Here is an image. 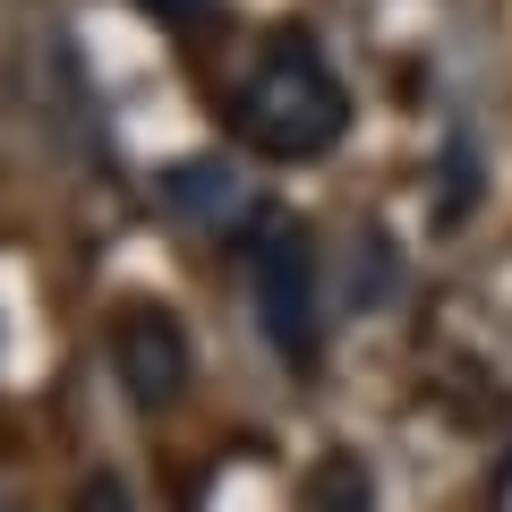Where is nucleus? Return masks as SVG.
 I'll return each instance as SVG.
<instances>
[{
	"label": "nucleus",
	"instance_id": "20e7f679",
	"mask_svg": "<svg viewBox=\"0 0 512 512\" xmlns=\"http://www.w3.org/2000/svg\"><path fill=\"white\" fill-rule=\"evenodd\" d=\"M163 205L188 222L197 239H222V248H239V239L256 231V222L274 214V205L256 197V180L239 163H214V154H188V163L163 171Z\"/></svg>",
	"mask_w": 512,
	"mask_h": 512
},
{
	"label": "nucleus",
	"instance_id": "7ed1b4c3",
	"mask_svg": "<svg viewBox=\"0 0 512 512\" xmlns=\"http://www.w3.org/2000/svg\"><path fill=\"white\" fill-rule=\"evenodd\" d=\"M111 376L137 410H171L197 384V350L171 308H120L111 316Z\"/></svg>",
	"mask_w": 512,
	"mask_h": 512
},
{
	"label": "nucleus",
	"instance_id": "423d86ee",
	"mask_svg": "<svg viewBox=\"0 0 512 512\" xmlns=\"http://www.w3.org/2000/svg\"><path fill=\"white\" fill-rule=\"evenodd\" d=\"M137 9H146V18H163V26H197L214 0H137Z\"/></svg>",
	"mask_w": 512,
	"mask_h": 512
},
{
	"label": "nucleus",
	"instance_id": "f257e3e1",
	"mask_svg": "<svg viewBox=\"0 0 512 512\" xmlns=\"http://www.w3.org/2000/svg\"><path fill=\"white\" fill-rule=\"evenodd\" d=\"M231 128H239V146L265 154V163H316V154L342 146L350 94H342V77H333V60L316 52V35L282 26V35L239 69Z\"/></svg>",
	"mask_w": 512,
	"mask_h": 512
},
{
	"label": "nucleus",
	"instance_id": "0eeeda50",
	"mask_svg": "<svg viewBox=\"0 0 512 512\" xmlns=\"http://www.w3.org/2000/svg\"><path fill=\"white\" fill-rule=\"evenodd\" d=\"M77 512H128V495H120V487H111V478H94V487H86V495H77Z\"/></svg>",
	"mask_w": 512,
	"mask_h": 512
},
{
	"label": "nucleus",
	"instance_id": "39448f33",
	"mask_svg": "<svg viewBox=\"0 0 512 512\" xmlns=\"http://www.w3.org/2000/svg\"><path fill=\"white\" fill-rule=\"evenodd\" d=\"M308 512H376V487H367L359 453H325L308 470Z\"/></svg>",
	"mask_w": 512,
	"mask_h": 512
},
{
	"label": "nucleus",
	"instance_id": "f03ea898",
	"mask_svg": "<svg viewBox=\"0 0 512 512\" xmlns=\"http://www.w3.org/2000/svg\"><path fill=\"white\" fill-rule=\"evenodd\" d=\"M239 265H248V299H256V325H265L274 359L316 367L325 359V265H316L308 222L265 214L239 239Z\"/></svg>",
	"mask_w": 512,
	"mask_h": 512
}]
</instances>
